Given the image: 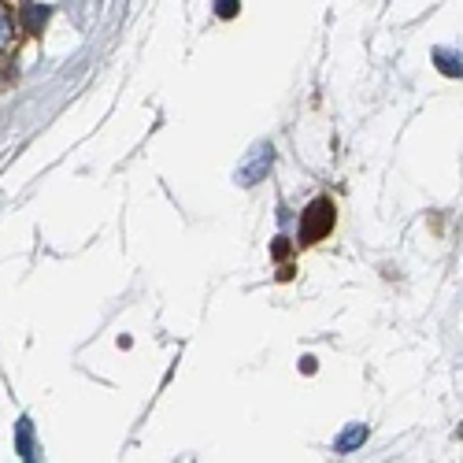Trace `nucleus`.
Instances as JSON below:
<instances>
[{"mask_svg":"<svg viewBox=\"0 0 463 463\" xmlns=\"http://www.w3.org/2000/svg\"><path fill=\"white\" fill-rule=\"evenodd\" d=\"M15 49H19V30H15V23H12V12L0 8V67L12 63Z\"/></svg>","mask_w":463,"mask_h":463,"instance_id":"f257e3e1","label":"nucleus"},{"mask_svg":"<svg viewBox=\"0 0 463 463\" xmlns=\"http://www.w3.org/2000/svg\"><path fill=\"white\" fill-rule=\"evenodd\" d=\"M330 208H334L330 201H316L312 208L304 212V234H300L304 241H316V238H323L326 230H330V222H319V215H323V212H330Z\"/></svg>","mask_w":463,"mask_h":463,"instance_id":"f03ea898","label":"nucleus"}]
</instances>
